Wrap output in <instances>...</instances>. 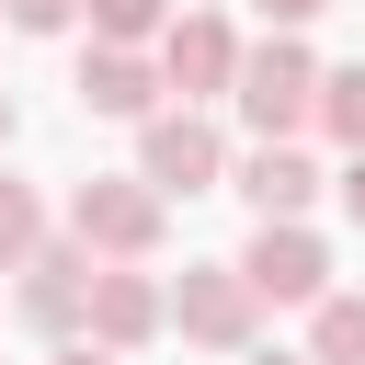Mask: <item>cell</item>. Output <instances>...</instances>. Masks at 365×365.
<instances>
[{
	"mask_svg": "<svg viewBox=\"0 0 365 365\" xmlns=\"http://www.w3.org/2000/svg\"><path fill=\"white\" fill-rule=\"evenodd\" d=\"M319 11H331V0H262V23H274V34H308Z\"/></svg>",
	"mask_w": 365,
	"mask_h": 365,
	"instance_id": "2e32d148",
	"label": "cell"
},
{
	"mask_svg": "<svg viewBox=\"0 0 365 365\" xmlns=\"http://www.w3.org/2000/svg\"><path fill=\"white\" fill-rule=\"evenodd\" d=\"M137 182L171 205V194H217L228 182V137H217V114H194V103H160L148 125H137Z\"/></svg>",
	"mask_w": 365,
	"mask_h": 365,
	"instance_id": "3957f363",
	"label": "cell"
},
{
	"mask_svg": "<svg viewBox=\"0 0 365 365\" xmlns=\"http://www.w3.org/2000/svg\"><path fill=\"white\" fill-rule=\"evenodd\" d=\"M148 331H171L160 285H148L137 262H91V319H80V342H103V354H137Z\"/></svg>",
	"mask_w": 365,
	"mask_h": 365,
	"instance_id": "9c48e42d",
	"label": "cell"
},
{
	"mask_svg": "<svg viewBox=\"0 0 365 365\" xmlns=\"http://www.w3.org/2000/svg\"><path fill=\"white\" fill-rule=\"evenodd\" d=\"M23 319H34L46 342H80V319H91V251H80V240H46V251L23 262Z\"/></svg>",
	"mask_w": 365,
	"mask_h": 365,
	"instance_id": "ba28073f",
	"label": "cell"
},
{
	"mask_svg": "<svg viewBox=\"0 0 365 365\" xmlns=\"http://www.w3.org/2000/svg\"><path fill=\"white\" fill-rule=\"evenodd\" d=\"M331 194H342V217L365 228V160H342V182H331Z\"/></svg>",
	"mask_w": 365,
	"mask_h": 365,
	"instance_id": "e0dca14e",
	"label": "cell"
},
{
	"mask_svg": "<svg viewBox=\"0 0 365 365\" xmlns=\"http://www.w3.org/2000/svg\"><path fill=\"white\" fill-rule=\"evenodd\" d=\"M11 125H23V114H11V91H0V148H11Z\"/></svg>",
	"mask_w": 365,
	"mask_h": 365,
	"instance_id": "ffe728a7",
	"label": "cell"
},
{
	"mask_svg": "<svg viewBox=\"0 0 365 365\" xmlns=\"http://www.w3.org/2000/svg\"><path fill=\"white\" fill-rule=\"evenodd\" d=\"M46 365H114L103 342H46Z\"/></svg>",
	"mask_w": 365,
	"mask_h": 365,
	"instance_id": "ac0fdd59",
	"label": "cell"
},
{
	"mask_svg": "<svg viewBox=\"0 0 365 365\" xmlns=\"http://www.w3.org/2000/svg\"><path fill=\"white\" fill-rule=\"evenodd\" d=\"M308 365H365V297L331 285V297L308 308Z\"/></svg>",
	"mask_w": 365,
	"mask_h": 365,
	"instance_id": "7c38bea8",
	"label": "cell"
},
{
	"mask_svg": "<svg viewBox=\"0 0 365 365\" xmlns=\"http://www.w3.org/2000/svg\"><path fill=\"white\" fill-rule=\"evenodd\" d=\"M160 228H171V205H160L137 171H91V182L68 194V240H80L91 262H148Z\"/></svg>",
	"mask_w": 365,
	"mask_h": 365,
	"instance_id": "7a4b0ae2",
	"label": "cell"
},
{
	"mask_svg": "<svg viewBox=\"0 0 365 365\" xmlns=\"http://www.w3.org/2000/svg\"><path fill=\"white\" fill-rule=\"evenodd\" d=\"M160 308L205 354H251V319H262V297L240 285V262H182V285H160Z\"/></svg>",
	"mask_w": 365,
	"mask_h": 365,
	"instance_id": "5b68a950",
	"label": "cell"
},
{
	"mask_svg": "<svg viewBox=\"0 0 365 365\" xmlns=\"http://www.w3.org/2000/svg\"><path fill=\"white\" fill-rule=\"evenodd\" d=\"M148 57H160V91H182L194 114H205V103H217V91L240 80V34H228L217 11H171Z\"/></svg>",
	"mask_w": 365,
	"mask_h": 365,
	"instance_id": "8992f818",
	"label": "cell"
},
{
	"mask_svg": "<svg viewBox=\"0 0 365 365\" xmlns=\"http://www.w3.org/2000/svg\"><path fill=\"white\" fill-rule=\"evenodd\" d=\"M34 251H46V194H34V182H11V171H0V274H23V262H34Z\"/></svg>",
	"mask_w": 365,
	"mask_h": 365,
	"instance_id": "4fadbf2b",
	"label": "cell"
},
{
	"mask_svg": "<svg viewBox=\"0 0 365 365\" xmlns=\"http://www.w3.org/2000/svg\"><path fill=\"white\" fill-rule=\"evenodd\" d=\"M240 194H251V217H308L319 160H308V148H251V160H240Z\"/></svg>",
	"mask_w": 365,
	"mask_h": 365,
	"instance_id": "30bf717a",
	"label": "cell"
},
{
	"mask_svg": "<svg viewBox=\"0 0 365 365\" xmlns=\"http://www.w3.org/2000/svg\"><path fill=\"white\" fill-rule=\"evenodd\" d=\"M240 365H308V354H240Z\"/></svg>",
	"mask_w": 365,
	"mask_h": 365,
	"instance_id": "d6986e66",
	"label": "cell"
},
{
	"mask_svg": "<svg viewBox=\"0 0 365 365\" xmlns=\"http://www.w3.org/2000/svg\"><path fill=\"white\" fill-rule=\"evenodd\" d=\"M228 103H240V125H251L262 148H297V137H308V114H319V57H308L297 34H262V46H240Z\"/></svg>",
	"mask_w": 365,
	"mask_h": 365,
	"instance_id": "6da1fadb",
	"label": "cell"
},
{
	"mask_svg": "<svg viewBox=\"0 0 365 365\" xmlns=\"http://www.w3.org/2000/svg\"><path fill=\"white\" fill-rule=\"evenodd\" d=\"M0 23H11V34H68L80 0H0Z\"/></svg>",
	"mask_w": 365,
	"mask_h": 365,
	"instance_id": "9a60e30c",
	"label": "cell"
},
{
	"mask_svg": "<svg viewBox=\"0 0 365 365\" xmlns=\"http://www.w3.org/2000/svg\"><path fill=\"white\" fill-rule=\"evenodd\" d=\"M240 285H251L262 308H319V297H331V251H319V228H308V217H262L251 251H240Z\"/></svg>",
	"mask_w": 365,
	"mask_h": 365,
	"instance_id": "277c9868",
	"label": "cell"
},
{
	"mask_svg": "<svg viewBox=\"0 0 365 365\" xmlns=\"http://www.w3.org/2000/svg\"><path fill=\"white\" fill-rule=\"evenodd\" d=\"M80 23H91V46H160L171 0H80Z\"/></svg>",
	"mask_w": 365,
	"mask_h": 365,
	"instance_id": "5bb4252c",
	"label": "cell"
},
{
	"mask_svg": "<svg viewBox=\"0 0 365 365\" xmlns=\"http://www.w3.org/2000/svg\"><path fill=\"white\" fill-rule=\"evenodd\" d=\"M80 114L148 125V114H160V57H148V46H80Z\"/></svg>",
	"mask_w": 365,
	"mask_h": 365,
	"instance_id": "52a82bcc",
	"label": "cell"
},
{
	"mask_svg": "<svg viewBox=\"0 0 365 365\" xmlns=\"http://www.w3.org/2000/svg\"><path fill=\"white\" fill-rule=\"evenodd\" d=\"M308 125H319L342 160H365V57H354V68H319V114H308Z\"/></svg>",
	"mask_w": 365,
	"mask_h": 365,
	"instance_id": "8fae6325",
	"label": "cell"
}]
</instances>
